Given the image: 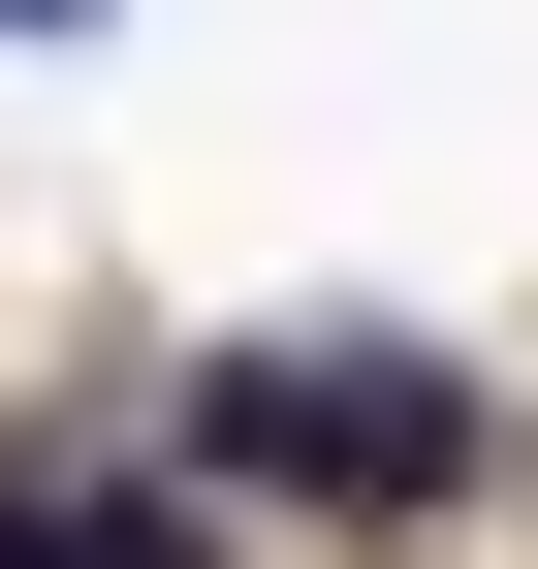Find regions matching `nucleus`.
<instances>
[{"label":"nucleus","mask_w":538,"mask_h":569,"mask_svg":"<svg viewBox=\"0 0 538 569\" xmlns=\"http://www.w3.org/2000/svg\"><path fill=\"white\" fill-rule=\"evenodd\" d=\"M190 443L222 475H286V507H444V475H476V380H444V348H222V380H190Z\"/></svg>","instance_id":"1"},{"label":"nucleus","mask_w":538,"mask_h":569,"mask_svg":"<svg viewBox=\"0 0 538 569\" xmlns=\"http://www.w3.org/2000/svg\"><path fill=\"white\" fill-rule=\"evenodd\" d=\"M0 32H96V0H0Z\"/></svg>","instance_id":"3"},{"label":"nucleus","mask_w":538,"mask_h":569,"mask_svg":"<svg viewBox=\"0 0 538 569\" xmlns=\"http://www.w3.org/2000/svg\"><path fill=\"white\" fill-rule=\"evenodd\" d=\"M0 569H190V507H127V475H0Z\"/></svg>","instance_id":"2"}]
</instances>
